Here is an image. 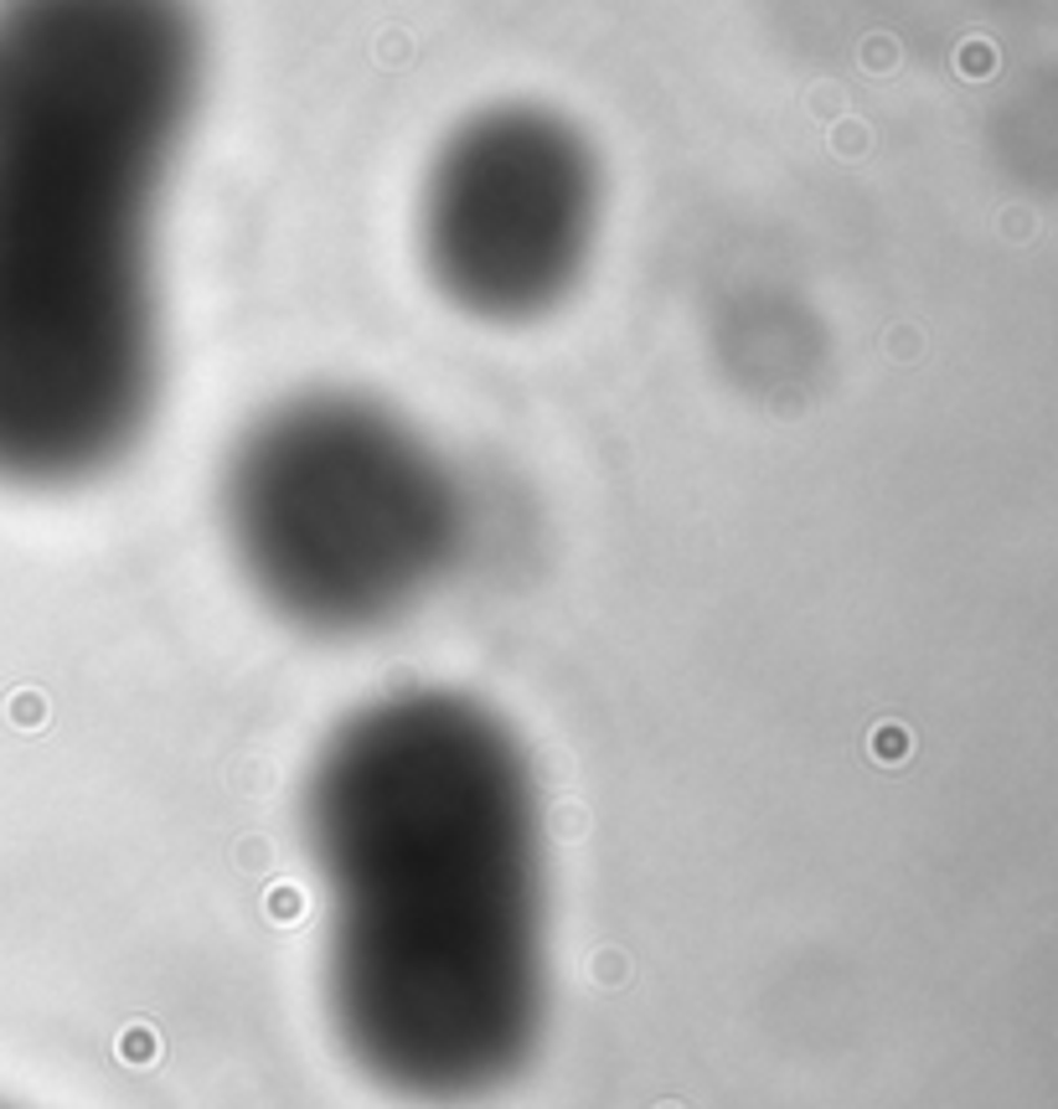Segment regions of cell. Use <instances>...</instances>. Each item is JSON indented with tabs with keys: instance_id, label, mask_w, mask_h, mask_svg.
<instances>
[{
	"instance_id": "6da1fadb",
	"label": "cell",
	"mask_w": 1058,
	"mask_h": 1109,
	"mask_svg": "<svg viewBox=\"0 0 1058 1109\" xmlns=\"http://www.w3.org/2000/svg\"><path fill=\"white\" fill-rule=\"evenodd\" d=\"M325 1007L382 1095L476 1105L548 1027V872L522 738L466 691L352 713L305 785Z\"/></svg>"
},
{
	"instance_id": "277c9868",
	"label": "cell",
	"mask_w": 1058,
	"mask_h": 1109,
	"mask_svg": "<svg viewBox=\"0 0 1058 1109\" xmlns=\"http://www.w3.org/2000/svg\"><path fill=\"white\" fill-rule=\"evenodd\" d=\"M599 155L542 104H491L439 140L419 192V258L454 310L522 325L579 289L599 243Z\"/></svg>"
},
{
	"instance_id": "7a4b0ae2",
	"label": "cell",
	"mask_w": 1058,
	"mask_h": 1109,
	"mask_svg": "<svg viewBox=\"0 0 1058 1109\" xmlns=\"http://www.w3.org/2000/svg\"><path fill=\"white\" fill-rule=\"evenodd\" d=\"M202 72L192 0H0V485H84L150 429Z\"/></svg>"
},
{
	"instance_id": "3957f363",
	"label": "cell",
	"mask_w": 1058,
	"mask_h": 1109,
	"mask_svg": "<svg viewBox=\"0 0 1058 1109\" xmlns=\"http://www.w3.org/2000/svg\"><path fill=\"white\" fill-rule=\"evenodd\" d=\"M223 527L243 578L311 635H368L429 599L466 542L444 454L368 393H295L238 434Z\"/></svg>"
}]
</instances>
